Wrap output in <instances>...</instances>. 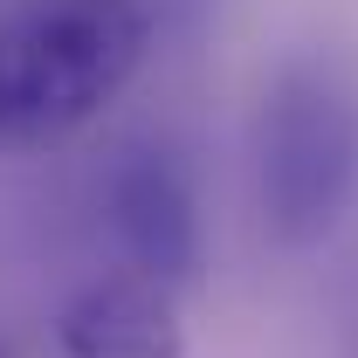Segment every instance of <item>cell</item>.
Masks as SVG:
<instances>
[{"mask_svg":"<svg viewBox=\"0 0 358 358\" xmlns=\"http://www.w3.org/2000/svg\"><path fill=\"white\" fill-rule=\"evenodd\" d=\"M0 358H14V352H7V338H0Z\"/></svg>","mask_w":358,"mask_h":358,"instance_id":"cell-5","label":"cell"},{"mask_svg":"<svg viewBox=\"0 0 358 358\" xmlns=\"http://www.w3.org/2000/svg\"><path fill=\"white\" fill-rule=\"evenodd\" d=\"M255 207L275 248H324L358 207V62L345 48H289L248 117Z\"/></svg>","mask_w":358,"mask_h":358,"instance_id":"cell-1","label":"cell"},{"mask_svg":"<svg viewBox=\"0 0 358 358\" xmlns=\"http://www.w3.org/2000/svg\"><path fill=\"white\" fill-rule=\"evenodd\" d=\"M103 214L124 248V268L166 282L173 296L200 282V262H207L200 193H193V173L173 145H124L103 179Z\"/></svg>","mask_w":358,"mask_h":358,"instance_id":"cell-3","label":"cell"},{"mask_svg":"<svg viewBox=\"0 0 358 358\" xmlns=\"http://www.w3.org/2000/svg\"><path fill=\"white\" fill-rule=\"evenodd\" d=\"M152 48L145 0H14L0 14V145L35 152L83 131Z\"/></svg>","mask_w":358,"mask_h":358,"instance_id":"cell-2","label":"cell"},{"mask_svg":"<svg viewBox=\"0 0 358 358\" xmlns=\"http://www.w3.org/2000/svg\"><path fill=\"white\" fill-rule=\"evenodd\" d=\"M55 345L62 358H186V317L166 282L110 268L62 296Z\"/></svg>","mask_w":358,"mask_h":358,"instance_id":"cell-4","label":"cell"}]
</instances>
